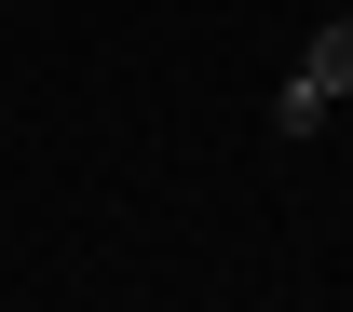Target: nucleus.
I'll list each match as a JSON object with an SVG mask.
<instances>
[{
	"label": "nucleus",
	"mask_w": 353,
	"mask_h": 312,
	"mask_svg": "<svg viewBox=\"0 0 353 312\" xmlns=\"http://www.w3.org/2000/svg\"><path fill=\"white\" fill-rule=\"evenodd\" d=\"M340 95H353V14H326V28H312V54L285 68V95H272V136H312Z\"/></svg>",
	"instance_id": "obj_1"
}]
</instances>
